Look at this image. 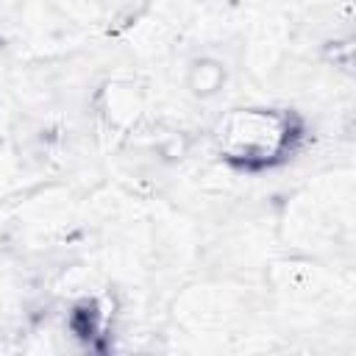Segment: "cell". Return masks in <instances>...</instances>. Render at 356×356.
Wrapping results in <instances>:
<instances>
[{"label": "cell", "instance_id": "cell-1", "mask_svg": "<svg viewBox=\"0 0 356 356\" xmlns=\"http://www.w3.org/2000/svg\"><path fill=\"white\" fill-rule=\"evenodd\" d=\"M286 136V125L275 114L264 111H239L231 114L220 131V145L231 159L261 161L270 159Z\"/></svg>", "mask_w": 356, "mask_h": 356}]
</instances>
